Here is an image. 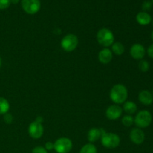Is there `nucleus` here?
Wrapping results in <instances>:
<instances>
[{
  "instance_id": "obj_1",
  "label": "nucleus",
  "mask_w": 153,
  "mask_h": 153,
  "mask_svg": "<svg viewBox=\"0 0 153 153\" xmlns=\"http://www.w3.org/2000/svg\"><path fill=\"white\" fill-rule=\"evenodd\" d=\"M128 98V90L122 84L115 85L110 91V99L115 104H123Z\"/></svg>"
},
{
  "instance_id": "obj_2",
  "label": "nucleus",
  "mask_w": 153,
  "mask_h": 153,
  "mask_svg": "<svg viewBox=\"0 0 153 153\" xmlns=\"http://www.w3.org/2000/svg\"><path fill=\"white\" fill-rule=\"evenodd\" d=\"M97 39L99 44L107 48L111 46L114 42V36L110 29L106 28H101L98 31Z\"/></svg>"
},
{
  "instance_id": "obj_3",
  "label": "nucleus",
  "mask_w": 153,
  "mask_h": 153,
  "mask_svg": "<svg viewBox=\"0 0 153 153\" xmlns=\"http://www.w3.org/2000/svg\"><path fill=\"white\" fill-rule=\"evenodd\" d=\"M102 144L107 149H114L120 143L119 135L115 133L104 132L101 137Z\"/></svg>"
},
{
  "instance_id": "obj_4",
  "label": "nucleus",
  "mask_w": 153,
  "mask_h": 153,
  "mask_svg": "<svg viewBox=\"0 0 153 153\" xmlns=\"http://www.w3.org/2000/svg\"><path fill=\"white\" fill-rule=\"evenodd\" d=\"M152 120V117L149 111L143 110L139 111L134 118V123L139 128L149 126Z\"/></svg>"
},
{
  "instance_id": "obj_5",
  "label": "nucleus",
  "mask_w": 153,
  "mask_h": 153,
  "mask_svg": "<svg viewBox=\"0 0 153 153\" xmlns=\"http://www.w3.org/2000/svg\"><path fill=\"white\" fill-rule=\"evenodd\" d=\"M79 44V39L77 36L73 34H68L64 36L61 42L62 49L66 52H73L76 49Z\"/></svg>"
},
{
  "instance_id": "obj_6",
  "label": "nucleus",
  "mask_w": 153,
  "mask_h": 153,
  "mask_svg": "<svg viewBox=\"0 0 153 153\" xmlns=\"http://www.w3.org/2000/svg\"><path fill=\"white\" fill-rule=\"evenodd\" d=\"M72 148L73 143L68 137H60L54 143V149L57 153H69Z\"/></svg>"
},
{
  "instance_id": "obj_7",
  "label": "nucleus",
  "mask_w": 153,
  "mask_h": 153,
  "mask_svg": "<svg viewBox=\"0 0 153 153\" xmlns=\"http://www.w3.org/2000/svg\"><path fill=\"white\" fill-rule=\"evenodd\" d=\"M21 6L25 13L32 15L40 10L41 4L40 0H22Z\"/></svg>"
},
{
  "instance_id": "obj_8",
  "label": "nucleus",
  "mask_w": 153,
  "mask_h": 153,
  "mask_svg": "<svg viewBox=\"0 0 153 153\" xmlns=\"http://www.w3.org/2000/svg\"><path fill=\"white\" fill-rule=\"evenodd\" d=\"M28 131L30 137H32L33 139H39L43 136L44 128L42 123L34 121L28 126Z\"/></svg>"
},
{
  "instance_id": "obj_9",
  "label": "nucleus",
  "mask_w": 153,
  "mask_h": 153,
  "mask_svg": "<svg viewBox=\"0 0 153 153\" xmlns=\"http://www.w3.org/2000/svg\"><path fill=\"white\" fill-rule=\"evenodd\" d=\"M123 114V108L117 105H110L107 108L105 115L110 120H116L121 117Z\"/></svg>"
},
{
  "instance_id": "obj_10",
  "label": "nucleus",
  "mask_w": 153,
  "mask_h": 153,
  "mask_svg": "<svg viewBox=\"0 0 153 153\" xmlns=\"http://www.w3.org/2000/svg\"><path fill=\"white\" fill-rule=\"evenodd\" d=\"M130 55L134 59L142 60L146 55L144 46L140 43H135L132 45L130 49Z\"/></svg>"
},
{
  "instance_id": "obj_11",
  "label": "nucleus",
  "mask_w": 153,
  "mask_h": 153,
  "mask_svg": "<svg viewBox=\"0 0 153 153\" xmlns=\"http://www.w3.org/2000/svg\"><path fill=\"white\" fill-rule=\"evenodd\" d=\"M129 137L132 143H134V144L140 145L144 141L145 134L140 128H134L130 132Z\"/></svg>"
},
{
  "instance_id": "obj_12",
  "label": "nucleus",
  "mask_w": 153,
  "mask_h": 153,
  "mask_svg": "<svg viewBox=\"0 0 153 153\" xmlns=\"http://www.w3.org/2000/svg\"><path fill=\"white\" fill-rule=\"evenodd\" d=\"M113 58V53L108 48H104L98 54V59L100 63L103 64H109Z\"/></svg>"
},
{
  "instance_id": "obj_13",
  "label": "nucleus",
  "mask_w": 153,
  "mask_h": 153,
  "mask_svg": "<svg viewBox=\"0 0 153 153\" xmlns=\"http://www.w3.org/2000/svg\"><path fill=\"white\" fill-rule=\"evenodd\" d=\"M138 100L144 105H149L153 102V95L149 91H142L139 94Z\"/></svg>"
},
{
  "instance_id": "obj_14",
  "label": "nucleus",
  "mask_w": 153,
  "mask_h": 153,
  "mask_svg": "<svg viewBox=\"0 0 153 153\" xmlns=\"http://www.w3.org/2000/svg\"><path fill=\"white\" fill-rule=\"evenodd\" d=\"M105 131L102 128H93L88 131V139L91 143H94V142L97 141L100 138H101L102 134Z\"/></svg>"
},
{
  "instance_id": "obj_15",
  "label": "nucleus",
  "mask_w": 153,
  "mask_h": 153,
  "mask_svg": "<svg viewBox=\"0 0 153 153\" xmlns=\"http://www.w3.org/2000/svg\"><path fill=\"white\" fill-rule=\"evenodd\" d=\"M136 20L140 25H147L152 21V17L146 11L139 12L136 16Z\"/></svg>"
},
{
  "instance_id": "obj_16",
  "label": "nucleus",
  "mask_w": 153,
  "mask_h": 153,
  "mask_svg": "<svg viewBox=\"0 0 153 153\" xmlns=\"http://www.w3.org/2000/svg\"><path fill=\"white\" fill-rule=\"evenodd\" d=\"M123 110L128 114H133L137 111V105L131 101H126L123 103Z\"/></svg>"
},
{
  "instance_id": "obj_17",
  "label": "nucleus",
  "mask_w": 153,
  "mask_h": 153,
  "mask_svg": "<svg viewBox=\"0 0 153 153\" xmlns=\"http://www.w3.org/2000/svg\"><path fill=\"white\" fill-rule=\"evenodd\" d=\"M111 52L116 55H122L125 51L124 45L120 42H116L112 44Z\"/></svg>"
},
{
  "instance_id": "obj_18",
  "label": "nucleus",
  "mask_w": 153,
  "mask_h": 153,
  "mask_svg": "<svg viewBox=\"0 0 153 153\" xmlns=\"http://www.w3.org/2000/svg\"><path fill=\"white\" fill-rule=\"evenodd\" d=\"M10 104L4 97H0V115H4L9 111Z\"/></svg>"
},
{
  "instance_id": "obj_19",
  "label": "nucleus",
  "mask_w": 153,
  "mask_h": 153,
  "mask_svg": "<svg viewBox=\"0 0 153 153\" xmlns=\"http://www.w3.org/2000/svg\"><path fill=\"white\" fill-rule=\"evenodd\" d=\"M79 153H97V149L93 143H87L82 146Z\"/></svg>"
},
{
  "instance_id": "obj_20",
  "label": "nucleus",
  "mask_w": 153,
  "mask_h": 153,
  "mask_svg": "<svg viewBox=\"0 0 153 153\" xmlns=\"http://www.w3.org/2000/svg\"><path fill=\"white\" fill-rule=\"evenodd\" d=\"M122 123L123 125L125 126L126 127H129L133 125L134 123V118L129 114L125 115L122 118Z\"/></svg>"
},
{
  "instance_id": "obj_21",
  "label": "nucleus",
  "mask_w": 153,
  "mask_h": 153,
  "mask_svg": "<svg viewBox=\"0 0 153 153\" xmlns=\"http://www.w3.org/2000/svg\"><path fill=\"white\" fill-rule=\"evenodd\" d=\"M138 68L143 73H146L149 69V64L145 60H140L138 64Z\"/></svg>"
},
{
  "instance_id": "obj_22",
  "label": "nucleus",
  "mask_w": 153,
  "mask_h": 153,
  "mask_svg": "<svg viewBox=\"0 0 153 153\" xmlns=\"http://www.w3.org/2000/svg\"><path fill=\"white\" fill-rule=\"evenodd\" d=\"M4 121L5 123L7 124H10L13 123V115L10 113H6L5 114H4Z\"/></svg>"
},
{
  "instance_id": "obj_23",
  "label": "nucleus",
  "mask_w": 153,
  "mask_h": 153,
  "mask_svg": "<svg viewBox=\"0 0 153 153\" xmlns=\"http://www.w3.org/2000/svg\"><path fill=\"white\" fill-rule=\"evenodd\" d=\"M10 0H0V10H4L7 9L10 6Z\"/></svg>"
},
{
  "instance_id": "obj_24",
  "label": "nucleus",
  "mask_w": 153,
  "mask_h": 153,
  "mask_svg": "<svg viewBox=\"0 0 153 153\" xmlns=\"http://www.w3.org/2000/svg\"><path fill=\"white\" fill-rule=\"evenodd\" d=\"M31 153H47V150L43 146H36L32 149Z\"/></svg>"
},
{
  "instance_id": "obj_25",
  "label": "nucleus",
  "mask_w": 153,
  "mask_h": 153,
  "mask_svg": "<svg viewBox=\"0 0 153 153\" xmlns=\"http://www.w3.org/2000/svg\"><path fill=\"white\" fill-rule=\"evenodd\" d=\"M152 7V2L150 1H145L142 4V9L143 10H149Z\"/></svg>"
},
{
  "instance_id": "obj_26",
  "label": "nucleus",
  "mask_w": 153,
  "mask_h": 153,
  "mask_svg": "<svg viewBox=\"0 0 153 153\" xmlns=\"http://www.w3.org/2000/svg\"><path fill=\"white\" fill-rule=\"evenodd\" d=\"M45 149H46L47 151H50L52 149H54V143H52L50 141H48L45 143V146H44Z\"/></svg>"
},
{
  "instance_id": "obj_27",
  "label": "nucleus",
  "mask_w": 153,
  "mask_h": 153,
  "mask_svg": "<svg viewBox=\"0 0 153 153\" xmlns=\"http://www.w3.org/2000/svg\"><path fill=\"white\" fill-rule=\"evenodd\" d=\"M147 53L148 55H149L150 58H153V44L149 46V48H148L147 49Z\"/></svg>"
},
{
  "instance_id": "obj_28",
  "label": "nucleus",
  "mask_w": 153,
  "mask_h": 153,
  "mask_svg": "<svg viewBox=\"0 0 153 153\" xmlns=\"http://www.w3.org/2000/svg\"><path fill=\"white\" fill-rule=\"evenodd\" d=\"M35 121H37V122L40 123H42L43 122V118L42 117H37L36 118Z\"/></svg>"
},
{
  "instance_id": "obj_29",
  "label": "nucleus",
  "mask_w": 153,
  "mask_h": 153,
  "mask_svg": "<svg viewBox=\"0 0 153 153\" xmlns=\"http://www.w3.org/2000/svg\"><path fill=\"white\" fill-rule=\"evenodd\" d=\"M10 3H12V4H18V3L19 2V0H10Z\"/></svg>"
},
{
  "instance_id": "obj_30",
  "label": "nucleus",
  "mask_w": 153,
  "mask_h": 153,
  "mask_svg": "<svg viewBox=\"0 0 153 153\" xmlns=\"http://www.w3.org/2000/svg\"><path fill=\"white\" fill-rule=\"evenodd\" d=\"M1 57H0V67H1Z\"/></svg>"
},
{
  "instance_id": "obj_31",
  "label": "nucleus",
  "mask_w": 153,
  "mask_h": 153,
  "mask_svg": "<svg viewBox=\"0 0 153 153\" xmlns=\"http://www.w3.org/2000/svg\"><path fill=\"white\" fill-rule=\"evenodd\" d=\"M151 37H152V39L153 40V31H152V34H151Z\"/></svg>"
},
{
  "instance_id": "obj_32",
  "label": "nucleus",
  "mask_w": 153,
  "mask_h": 153,
  "mask_svg": "<svg viewBox=\"0 0 153 153\" xmlns=\"http://www.w3.org/2000/svg\"><path fill=\"white\" fill-rule=\"evenodd\" d=\"M152 95H153V90H152Z\"/></svg>"
},
{
  "instance_id": "obj_33",
  "label": "nucleus",
  "mask_w": 153,
  "mask_h": 153,
  "mask_svg": "<svg viewBox=\"0 0 153 153\" xmlns=\"http://www.w3.org/2000/svg\"><path fill=\"white\" fill-rule=\"evenodd\" d=\"M152 3H153V0H152Z\"/></svg>"
},
{
  "instance_id": "obj_34",
  "label": "nucleus",
  "mask_w": 153,
  "mask_h": 153,
  "mask_svg": "<svg viewBox=\"0 0 153 153\" xmlns=\"http://www.w3.org/2000/svg\"><path fill=\"white\" fill-rule=\"evenodd\" d=\"M152 24H153V22H152Z\"/></svg>"
}]
</instances>
